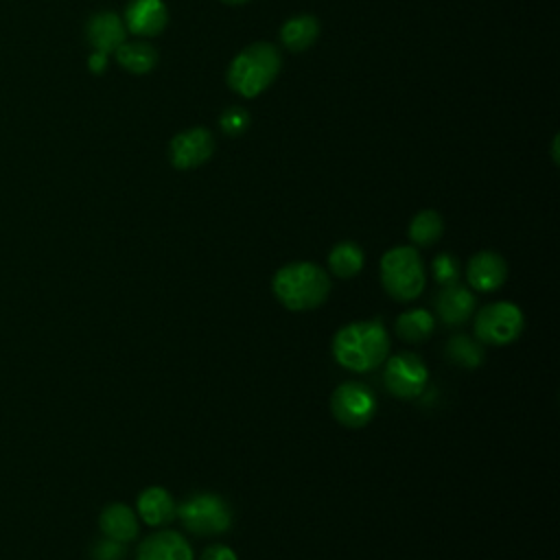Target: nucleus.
<instances>
[{
  "label": "nucleus",
  "mask_w": 560,
  "mask_h": 560,
  "mask_svg": "<svg viewBox=\"0 0 560 560\" xmlns=\"http://www.w3.org/2000/svg\"><path fill=\"white\" fill-rule=\"evenodd\" d=\"M332 354L350 372L376 370L389 354L387 330L378 322L346 324L332 339Z\"/></svg>",
  "instance_id": "obj_1"
},
{
  "label": "nucleus",
  "mask_w": 560,
  "mask_h": 560,
  "mask_svg": "<svg viewBox=\"0 0 560 560\" xmlns=\"http://www.w3.org/2000/svg\"><path fill=\"white\" fill-rule=\"evenodd\" d=\"M273 295L289 311H313L322 306L330 293L328 273L308 260L280 267L271 280Z\"/></svg>",
  "instance_id": "obj_2"
},
{
  "label": "nucleus",
  "mask_w": 560,
  "mask_h": 560,
  "mask_svg": "<svg viewBox=\"0 0 560 560\" xmlns=\"http://www.w3.org/2000/svg\"><path fill=\"white\" fill-rule=\"evenodd\" d=\"M282 55L271 42H254L238 50L228 66V85L243 98L262 94L280 74Z\"/></svg>",
  "instance_id": "obj_3"
},
{
  "label": "nucleus",
  "mask_w": 560,
  "mask_h": 560,
  "mask_svg": "<svg viewBox=\"0 0 560 560\" xmlns=\"http://www.w3.org/2000/svg\"><path fill=\"white\" fill-rule=\"evenodd\" d=\"M383 289L398 302L416 300L424 291L427 273L416 247L398 245L381 256Z\"/></svg>",
  "instance_id": "obj_4"
},
{
  "label": "nucleus",
  "mask_w": 560,
  "mask_h": 560,
  "mask_svg": "<svg viewBox=\"0 0 560 560\" xmlns=\"http://www.w3.org/2000/svg\"><path fill=\"white\" fill-rule=\"evenodd\" d=\"M175 516L179 523L197 536H219L232 525V508L214 492H197L186 497Z\"/></svg>",
  "instance_id": "obj_5"
},
{
  "label": "nucleus",
  "mask_w": 560,
  "mask_h": 560,
  "mask_svg": "<svg viewBox=\"0 0 560 560\" xmlns=\"http://www.w3.org/2000/svg\"><path fill=\"white\" fill-rule=\"evenodd\" d=\"M523 328L525 317L514 302H492L475 315V337L481 343L508 346L521 337Z\"/></svg>",
  "instance_id": "obj_6"
},
{
  "label": "nucleus",
  "mask_w": 560,
  "mask_h": 560,
  "mask_svg": "<svg viewBox=\"0 0 560 560\" xmlns=\"http://www.w3.org/2000/svg\"><path fill=\"white\" fill-rule=\"evenodd\" d=\"M330 411L339 424L361 429L376 413V396L365 383L346 381L330 394Z\"/></svg>",
  "instance_id": "obj_7"
},
{
  "label": "nucleus",
  "mask_w": 560,
  "mask_h": 560,
  "mask_svg": "<svg viewBox=\"0 0 560 560\" xmlns=\"http://www.w3.org/2000/svg\"><path fill=\"white\" fill-rule=\"evenodd\" d=\"M427 381H429V370H427L424 361L413 352L394 354L385 363L383 383H385L387 392L396 398L411 400V398L420 396L427 387Z\"/></svg>",
  "instance_id": "obj_8"
},
{
  "label": "nucleus",
  "mask_w": 560,
  "mask_h": 560,
  "mask_svg": "<svg viewBox=\"0 0 560 560\" xmlns=\"http://www.w3.org/2000/svg\"><path fill=\"white\" fill-rule=\"evenodd\" d=\"M214 153V138L206 127H190L171 138L168 162L179 168H197L206 164Z\"/></svg>",
  "instance_id": "obj_9"
},
{
  "label": "nucleus",
  "mask_w": 560,
  "mask_h": 560,
  "mask_svg": "<svg viewBox=\"0 0 560 560\" xmlns=\"http://www.w3.org/2000/svg\"><path fill=\"white\" fill-rule=\"evenodd\" d=\"M122 22L127 33L138 37H155L168 24V7L164 0H129Z\"/></svg>",
  "instance_id": "obj_10"
},
{
  "label": "nucleus",
  "mask_w": 560,
  "mask_h": 560,
  "mask_svg": "<svg viewBox=\"0 0 560 560\" xmlns=\"http://www.w3.org/2000/svg\"><path fill=\"white\" fill-rule=\"evenodd\" d=\"M85 39L94 52L114 55V50L127 42V28L118 13L98 11L85 24Z\"/></svg>",
  "instance_id": "obj_11"
},
{
  "label": "nucleus",
  "mask_w": 560,
  "mask_h": 560,
  "mask_svg": "<svg viewBox=\"0 0 560 560\" xmlns=\"http://www.w3.org/2000/svg\"><path fill=\"white\" fill-rule=\"evenodd\" d=\"M466 280L481 293L497 291L508 280V262L497 252H477L466 265Z\"/></svg>",
  "instance_id": "obj_12"
},
{
  "label": "nucleus",
  "mask_w": 560,
  "mask_h": 560,
  "mask_svg": "<svg viewBox=\"0 0 560 560\" xmlns=\"http://www.w3.org/2000/svg\"><path fill=\"white\" fill-rule=\"evenodd\" d=\"M136 560H192V549L182 534L162 529L140 540Z\"/></svg>",
  "instance_id": "obj_13"
},
{
  "label": "nucleus",
  "mask_w": 560,
  "mask_h": 560,
  "mask_svg": "<svg viewBox=\"0 0 560 560\" xmlns=\"http://www.w3.org/2000/svg\"><path fill=\"white\" fill-rule=\"evenodd\" d=\"M438 306V315L446 326H462L466 324L477 306V300L472 295V291H468V287L464 284H446L435 300Z\"/></svg>",
  "instance_id": "obj_14"
},
{
  "label": "nucleus",
  "mask_w": 560,
  "mask_h": 560,
  "mask_svg": "<svg viewBox=\"0 0 560 560\" xmlns=\"http://www.w3.org/2000/svg\"><path fill=\"white\" fill-rule=\"evenodd\" d=\"M138 516L125 503H109L101 510L98 529L105 538L116 542H131L138 536Z\"/></svg>",
  "instance_id": "obj_15"
},
{
  "label": "nucleus",
  "mask_w": 560,
  "mask_h": 560,
  "mask_svg": "<svg viewBox=\"0 0 560 560\" xmlns=\"http://www.w3.org/2000/svg\"><path fill=\"white\" fill-rule=\"evenodd\" d=\"M138 514L151 527L168 525L175 518L177 505L168 490L160 486H149L138 494Z\"/></svg>",
  "instance_id": "obj_16"
},
{
  "label": "nucleus",
  "mask_w": 560,
  "mask_h": 560,
  "mask_svg": "<svg viewBox=\"0 0 560 560\" xmlns=\"http://www.w3.org/2000/svg\"><path fill=\"white\" fill-rule=\"evenodd\" d=\"M319 20L311 13H300L291 15L282 26H280V42L287 50L291 52H304L311 48L317 37H319Z\"/></svg>",
  "instance_id": "obj_17"
},
{
  "label": "nucleus",
  "mask_w": 560,
  "mask_h": 560,
  "mask_svg": "<svg viewBox=\"0 0 560 560\" xmlns=\"http://www.w3.org/2000/svg\"><path fill=\"white\" fill-rule=\"evenodd\" d=\"M116 63L131 74H149L158 66V50L149 42H122L114 50Z\"/></svg>",
  "instance_id": "obj_18"
},
{
  "label": "nucleus",
  "mask_w": 560,
  "mask_h": 560,
  "mask_svg": "<svg viewBox=\"0 0 560 560\" xmlns=\"http://www.w3.org/2000/svg\"><path fill=\"white\" fill-rule=\"evenodd\" d=\"M435 328V317L427 308H411L396 317V335L409 343L424 341Z\"/></svg>",
  "instance_id": "obj_19"
},
{
  "label": "nucleus",
  "mask_w": 560,
  "mask_h": 560,
  "mask_svg": "<svg viewBox=\"0 0 560 560\" xmlns=\"http://www.w3.org/2000/svg\"><path fill=\"white\" fill-rule=\"evenodd\" d=\"M328 267L337 278H354L363 269V249L352 241H341L330 249Z\"/></svg>",
  "instance_id": "obj_20"
},
{
  "label": "nucleus",
  "mask_w": 560,
  "mask_h": 560,
  "mask_svg": "<svg viewBox=\"0 0 560 560\" xmlns=\"http://www.w3.org/2000/svg\"><path fill=\"white\" fill-rule=\"evenodd\" d=\"M446 359L459 368L472 370L479 368L483 363V346L479 343V339H472L470 335H455L446 341Z\"/></svg>",
  "instance_id": "obj_21"
},
{
  "label": "nucleus",
  "mask_w": 560,
  "mask_h": 560,
  "mask_svg": "<svg viewBox=\"0 0 560 560\" xmlns=\"http://www.w3.org/2000/svg\"><path fill=\"white\" fill-rule=\"evenodd\" d=\"M444 232V221L435 210H420L409 223V238L413 245L431 247L440 241Z\"/></svg>",
  "instance_id": "obj_22"
},
{
  "label": "nucleus",
  "mask_w": 560,
  "mask_h": 560,
  "mask_svg": "<svg viewBox=\"0 0 560 560\" xmlns=\"http://www.w3.org/2000/svg\"><path fill=\"white\" fill-rule=\"evenodd\" d=\"M431 273H433V280H435L438 284H442V287L453 284V282H457V278H459V262H457V258H455L453 254L442 252V254H438V256L433 258V262H431Z\"/></svg>",
  "instance_id": "obj_23"
},
{
  "label": "nucleus",
  "mask_w": 560,
  "mask_h": 560,
  "mask_svg": "<svg viewBox=\"0 0 560 560\" xmlns=\"http://www.w3.org/2000/svg\"><path fill=\"white\" fill-rule=\"evenodd\" d=\"M219 127L225 136L238 138L249 127V112L243 107H228L219 118Z\"/></svg>",
  "instance_id": "obj_24"
},
{
  "label": "nucleus",
  "mask_w": 560,
  "mask_h": 560,
  "mask_svg": "<svg viewBox=\"0 0 560 560\" xmlns=\"http://www.w3.org/2000/svg\"><path fill=\"white\" fill-rule=\"evenodd\" d=\"M92 558L94 560H122L125 558V545L109 540L103 536V540H98L92 549Z\"/></svg>",
  "instance_id": "obj_25"
},
{
  "label": "nucleus",
  "mask_w": 560,
  "mask_h": 560,
  "mask_svg": "<svg viewBox=\"0 0 560 560\" xmlns=\"http://www.w3.org/2000/svg\"><path fill=\"white\" fill-rule=\"evenodd\" d=\"M201 560H238L234 549L228 545H210L203 553Z\"/></svg>",
  "instance_id": "obj_26"
},
{
  "label": "nucleus",
  "mask_w": 560,
  "mask_h": 560,
  "mask_svg": "<svg viewBox=\"0 0 560 560\" xmlns=\"http://www.w3.org/2000/svg\"><path fill=\"white\" fill-rule=\"evenodd\" d=\"M88 68H90L94 74L105 72V68H107V55L92 50V55L88 57Z\"/></svg>",
  "instance_id": "obj_27"
},
{
  "label": "nucleus",
  "mask_w": 560,
  "mask_h": 560,
  "mask_svg": "<svg viewBox=\"0 0 560 560\" xmlns=\"http://www.w3.org/2000/svg\"><path fill=\"white\" fill-rule=\"evenodd\" d=\"M221 2H225V4H232V7H236V4H245V2H249V0H221Z\"/></svg>",
  "instance_id": "obj_28"
}]
</instances>
